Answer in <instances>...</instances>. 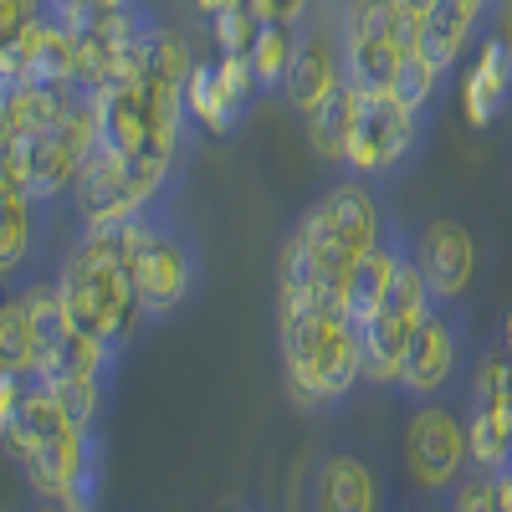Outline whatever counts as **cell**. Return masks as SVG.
<instances>
[{"instance_id": "20", "label": "cell", "mask_w": 512, "mask_h": 512, "mask_svg": "<svg viewBox=\"0 0 512 512\" xmlns=\"http://www.w3.org/2000/svg\"><path fill=\"white\" fill-rule=\"evenodd\" d=\"M308 308H323V267H318V251L308 246V236L292 226L277 256V318L308 313Z\"/></svg>"}, {"instance_id": "35", "label": "cell", "mask_w": 512, "mask_h": 512, "mask_svg": "<svg viewBox=\"0 0 512 512\" xmlns=\"http://www.w3.org/2000/svg\"><path fill=\"white\" fill-rule=\"evenodd\" d=\"M31 512H72V507H67V502H47V497H36V507H31Z\"/></svg>"}, {"instance_id": "32", "label": "cell", "mask_w": 512, "mask_h": 512, "mask_svg": "<svg viewBox=\"0 0 512 512\" xmlns=\"http://www.w3.org/2000/svg\"><path fill=\"white\" fill-rule=\"evenodd\" d=\"M190 6H195L205 21H216L221 11H241V6H251V0H190Z\"/></svg>"}, {"instance_id": "12", "label": "cell", "mask_w": 512, "mask_h": 512, "mask_svg": "<svg viewBox=\"0 0 512 512\" xmlns=\"http://www.w3.org/2000/svg\"><path fill=\"white\" fill-rule=\"evenodd\" d=\"M262 77H256L251 57H216V62H195L190 72V88H185V103L195 113V123L205 128V134H236V128L246 123V113L256 108V98H262Z\"/></svg>"}, {"instance_id": "27", "label": "cell", "mask_w": 512, "mask_h": 512, "mask_svg": "<svg viewBox=\"0 0 512 512\" xmlns=\"http://www.w3.org/2000/svg\"><path fill=\"white\" fill-rule=\"evenodd\" d=\"M446 512H502L497 507V472H487V466H466L461 482L446 492Z\"/></svg>"}, {"instance_id": "34", "label": "cell", "mask_w": 512, "mask_h": 512, "mask_svg": "<svg viewBox=\"0 0 512 512\" xmlns=\"http://www.w3.org/2000/svg\"><path fill=\"white\" fill-rule=\"evenodd\" d=\"M497 338H502V349H507V359H512V308L502 313V328H497Z\"/></svg>"}, {"instance_id": "30", "label": "cell", "mask_w": 512, "mask_h": 512, "mask_svg": "<svg viewBox=\"0 0 512 512\" xmlns=\"http://www.w3.org/2000/svg\"><path fill=\"white\" fill-rule=\"evenodd\" d=\"M303 11H308V0H251V16L256 21H303Z\"/></svg>"}, {"instance_id": "37", "label": "cell", "mask_w": 512, "mask_h": 512, "mask_svg": "<svg viewBox=\"0 0 512 512\" xmlns=\"http://www.w3.org/2000/svg\"><path fill=\"white\" fill-rule=\"evenodd\" d=\"M492 6H497V0H492Z\"/></svg>"}, {"instance_id": "29", "label": "cell", "mask_w": 512, "mask_h": 512, "mask_svg": "<svg viewBox=\"0 0 512 512\" xmlns=\"http://www.w3.org/2000/svg\"><path fill=\"white\" fill-rule=\"evenodd\" d=\"M41 11H47V0H0V36H21Z\"/></svg>"}, {"instance_id": "3", "label": "cell", "mask_w": 512, "mask_h": 512, "mask_svg": "<svg viewBox=\"0 0 512 512\" xmlns=\"http://www.w3.org/2000/svg\"><path fill=\"white\" fill-rule=\"evenodd\" d=\"M384 205H379V190L374 180H359V175H344L328 195H318L303 216L292 226L308 236V246L318 251V267H323V308H338L349 313V287H354V272L359 262L379 246L384 236Z\"/></svg>"}, {"instance_id": "8", "label": "cell", "mask_w": 512, "mask_h": 512, "mask_svg": "<svg viewBox=\"0 0 512 512\" xmlns=\"http://www.w3.org/2000/svg\"><path fill=\"white\" fill-rule=\"evenodd\" d=\"M472 466V441H466V390L446 400H425L410 405L405 420V472L415 492L446 497L461 472Z\"/></svg>"}, {"instance_id": "31", "label": "cell", "mask_w": 512, "mask_h": 512, "mask_svg": "<svg viewBox=\"0 0 512 512\" xmlns=\"http://www.w3.org/2000/svg\"><path fill=\"white\" fill-rule=\"evenodd\" d=\"M47 11H57V16H67V21H88V16H98L103 6H98V0H47Z\"/></svg>"}, {"instance_id": "21", "label": "cell", "mask_w": 512, "mask_h": 512, "mask_svg": "<svg viewBox=\"0 0 512 512\" xmlns=\"http://www.w3.org/2000/svg\"><path fill=\"white\" fill-rule=\"evenodd\" d=\"M466 441H472V461L487 466V472L512 466V410L466 400Z\"/></svg>"}, {"instance_id": "19", "label": "cell", "mask_w": 512, "mask_h": 512, "mask_svg": "<svg viewBox=\"0 0 512 512\" xmlns=\"http://www.w3.org/2000/svg\"><path fill=\"white\" fill-rule=\"evenodd\" d=\"M364 98H369V88H359V82L349 77L318 113H308V144L323 164L344 169V159L354 149V134H359V118H364Z\"/></svg>"}, {"instance_id": "10", "label": "cell", "mask_w": 512, "mask_h": 512, "mask_svg": "<svg viewBox=\"0 0 512 512\" xmlns=\"http://www.w3.org/2000/svg\"><path fill=\"white\" fill-rule=\"evenodd\" d=\"M308 512H395V487L384 477V461L359 441L318 451L308 466Z\"/></svg>"}, {"instance_id": "11", "label": "cell", "mask_w": 512, "mask_h": 512, "mask_svg": "<svg viewBox=\"0 0 512 512\" xmlns=\"http://www.w3.org/2000/svg\"><path fill=\"white\" fill-rule=\"evenodd\" d=\"M410 52V26L400 0H349L344 16V62L359 88L395 82L400 62Z\"/></svg>"}, {"instance_id": "16", "label": "cell", "mask_w": 512, "mask_h": 512, "mask_svg": "<svg viewBox=\"0 0 512 512\" xmlns=\"http://www.w3.org/2000/svg\"><path fill=\"white\" fill-rule=\"evenodd\" d=\"M487 11H492V0H431V11H425V21H420L415 52L436 72L451 77L461 52H466V41H472V31L482 26Z\"/></svg>"}, {"instance_id": "9", "label": "cell", "mask_w": 512, "mask_h": 512, "mask_svg": "<svg viewBox=\"0 0 512 512\" xmlns=\"http://www.w3.org/2000/svg\"><path fill=\"white\" fill-rule=\"evenodd\" d=\"M425 313H431V287H425V272L415 262V251H410L395 287L384 292V303L364 323V384L395 390L400 369H405V354H410V338H415Z\"/></svg>"}, {"instance_id": "24", "label": "cell", "mask_w": 512, "mask_h": 512, "mask_svg": "<svg viewBox=\"0 0 512 512\" xmlns=\"http://www.w3.org/2000/svg\"><path fill=\"white\" fill-rule=\"evenodd\" d=\"M113 384L118 374H88V379H57V395L82 431H103V420L113 410Z\"/></svg>"}, {"instance_id": "18", "label": "cell", "mask_w": 512, "mask_h": 512, "mask_svg": "<svg viewBox=\"0 0 512 512\" xmlns=\"http://www.w3.org/2000/svg\"><path fill=\"white\" fill-rule=\"evenodd\" d=\"M11 41H21L31 82H77V21H67L57 11H41Z\"/></svg>"}, {"instance_id": "23", "label": "cell", "mask_w": 512, "mask_h": 512, "mask_svg": "<svg viewBox=\"0 0 512 512\" xmlns=\"http://www.w3.org/2000/svg\"><path fill=\"white\" fill-rule=\"evenodd\" d=\"M0 364L21 369L31 379L41 374V344H36V328H31L21 292H6V308H0Z\"/></svg>"}, {"instance_id": "33", "label": "cell", "mask_w": 512, "mask_h": 512, "mask_svg": "<svg viewBox=\"0 0 512 512\" xmlns=\"http://www.w3.org/2000/svg\"><path fill=\"white\" fill-rule=\"evenodd\" d=\"M400 512H446V507H436V502H431V492H415Z\"/></svg>"}, {"instance_id": "14", "label": "cell", "mask_w": 512, "mask_h": 512, "mask_svg": "<svg viewBox=\"0 0 512 512\" xmlns=\"http://www.w3.org/2000/svg\"><path fill=\"white\" fill-rule=\"evenodd\" d=\"M415 262L425 272V287L441 303H461L472 292V277H477V241L461 221L451 216H436L415 231Z\"/></svg>"}, {"instance_id": "26", "label": "cell", "mask_w": 512, "mask_h": 512, "mask_svg": "<svg viewBox=\"0 0 512 512\" xmlns=\"http://www.w3.org/2000/svg\"><path fill=\"white\" fill-rule=\"evenodd\" d=\"M441 88H446V72H436L420 52H405V62H400V72H395V93H400L415 113L436 118V113H441Z\"/></svg>"}, {"instance_id": "5", "label": "cell", "mask_w": 512, "mask_h": 512, "mask_svg": "<svg viewBox=\"0 0 512 512\" xmlns=\"http://www.w3.org/2000/svg\"><path fill=\"white\" fill-rule=\"evenodd\" d=\"M436 118L415 113L400 93L395 82H379V88H369L364 98V118H359V134H354V149L344 159V169L338 175H359V180H395L400 169L425 149V139H431Z\"/></svg>"}, {"instance_id": "1", "label": "cell", "mask_w": 512, "mask_h": 512, "mask_svg": "<svg viewBox=\"0 0 512 512\" xmlns=\"http://www.w3.org/2000/svg\"><path fill=\"white\" fill-rule=\"evenodd\" d=\"M52 282L67 303L72 328L113 344L123 359L144 338V328H154L134 282V267H128V256L118 246V226H82L72 246L62 251V262L52 267Z\"/></svg>"}, {"instance_id": "25", "label": "cell", "mask_w": 512, "mask_h": 512, "mask_svg": "<svg viewBox=\"0 0 512 512\" xmlns=\"http://www.w3.org/2000/svg\"><path fill=\"white\" fill-rule=\"evenodd\" d=\"M292 57H297V26L292 21H262V36H256V47H251V67H256L267 93L287 82Z\"/></svg>"}, {"instance_id": "13", "label": "cell", "mask_w": 512, "mask_h": 512, "mask_svg": "<svg viewBox=\"0 0 512 512\" xmlns=\"http://www.w3.org/2000/svg\"><path fill=\"white\" fill-rule=\"evenodd\" d=\"M349 82V62H344V26H297V57H292V72L282 82V93L297 113H318L338 88Z\"/></svg>"}, {"instance_id": "36", "label": "cell", "mask_w": 512, "mask_h": 512, "mask_svg": "<svg viewBox=\"0 0 512 512\" xmlns=\"http://www.w3.org/2000/svg\"><path fill=\"white\" fill-rule=\"evenodd\" d=\"M502 36H507V41H512V31H502Z\"/></svg>"}, {"instance_id": "2", "label": "cell", "mask_w": 512, "mask_h": 512, "mask_svg": "<svg viewBox=\"0 0 512 512\" xmlns=\"http://www.w3.org/2000/svg\"><path fill=\"white\" fill-rule=\"evenodd\" d=\"M282 333V379L297 410L344 415L364 384V328L338 308H308L277 318Z\"/></svg>"}, {"instance_id": "22", "label": "cell", "mask_w": 512, "mask_h": 512, "mask_svg": "<svg viewBox=\"0 0 512 512\" xmlns=\"http://www.w3.org/2000/svg\"><path fill=\"white\" fill-rule=\"evenodd\" d=\"M466 400L512 410V359L502 349V338H487V344L477 349L472 369H466Z\"/></svg>"}, {"instance_id": "15", "label": "cell", "mask_w": 512, "mask_h": 512, "mask_svg": "<svg viewBox=\"0 0 512 512\" xmlns=\"http://www.w3.org/2000/svg\"><path fill=\"white\" fill-rule=\"evenodd\" d=\"M93 98L82 82H21V88H6V103H0V128H6V144L52 134V128L67 123V113Z\"/></svg>"}, {"instance_id": "6", "label": "cell", "mask_w": 512, "mask_h": 512, "mask_svg": "<svg viewBox=\"0 0 512 512\" xmlns=\"http://www.w3.org/2000/svg\"><path fill=\"white\" fill-rule=\"evenodd\" d=\"M466 369H472V349H466V308L431 297V313L420 318V328L410 338V354H405L395 395L405 405L461 395L466 390Z\"/></svg>"}, {"instance_id": "28", "label": "cell", "mask_w": 512, "mask_h": 512, "mask_svg": "<svg viewBox=\"0 0 512 512\" xmlns=\"http://www.w3.org/2000/svg\"><path fill=\"white\" fill-rule=\"evenodd\" d=\"M210 31H216V47L226 57H251L256 36H262V21L251 16V6H241V11H221L216 21H210Z\"/></svg>"}, {"instance_id": "7", "label": "cell", "mask_w": 512, "mask_h": 512, "mask_svg": "<svg viewBox=\"0 0 512 512\" xmlns=\"http://www.w3.org/2000/svg\"><path fill=\"white\" fill-rule=\"evenodd\" d=\"M72 216V200H36L21 190V180L6 169L0 185V262H6V292H21L36 282L41 267H57L72 236H57V221Z\"/></svg>"}, {"instance_id": "4", "label": "cell", "mask_w": 512, "mask_h": 512, "mask_svg": "<svg viewBox=\"0 0 512 512\" xmlns=\"http://www.w3.org/2000/svg\"><path fill=\"white\" fill-rule=\"evenodd\" d=\"M144 221L149 226H144V246L134 256V282H139L149 318L164 323L195 303V292L205 282V251H200V236L190 231V221L175 210V200L149 205Z\"/></svg>"}, {"instance_id": "17", "label": "cell", "mask_w": 512, "mask_h": 512, "mask_svg": "<svg viewBox=\"0 0 512 512\" xmlns=\"http://www.w3.org/2000/svg\"><path fill=\"white\" fill-rule=\"evenodd\" d=\"M461 103L472 128H492L502 108L512 103V41L497 31L482 41V57L472 62V77L461 82Z\"/></svg>"}]
</instances>
